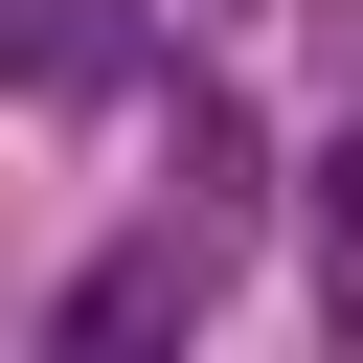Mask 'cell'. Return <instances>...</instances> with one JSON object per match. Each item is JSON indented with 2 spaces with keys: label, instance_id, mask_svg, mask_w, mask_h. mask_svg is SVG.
Returning a JSON list of instances; mask_svg holds the SVG:
<instances>
[{
  "label": "cell",
  "instance_id": "cell-1",
  "mask_svg": "<svg viewBox=\"0 0 363 363\" xmlns=\"http://www.w3.org/2000/svg\"><path fill=\"white\" fill-rule=\"evenodd\" d=\"M318 227H340V250H363V136H318Z\"/></svg>",
  "mask_w": 363,
  "mask_h": 363
}]
</instances>
